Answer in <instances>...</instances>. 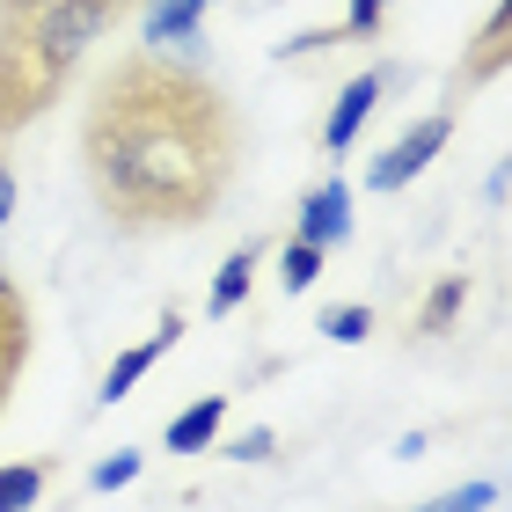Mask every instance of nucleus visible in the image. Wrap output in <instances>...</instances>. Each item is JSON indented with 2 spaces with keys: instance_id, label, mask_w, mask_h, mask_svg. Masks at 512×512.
<instances>
[{
  "instance_id": "nucleus-1",
  "label": "nucleus",
  "mask_w": 512,
  "mask_h": 512,
  "mask_svg": "<svg viewBox=\"0 0 512 512\" xmlns=\"http://www.w3.org/2000/svg\"><path fill=\"white\" fill-rule=\"evenodd\" d=\"M88 191L118 227H198L220 213L242 161V118L198 66L154 44L125 52L81 118Z\"/></svg>"
},
{
  "instance_id": "nucleus-2",
  "label": "nucleus",
  "mask_w": 512,
  "mask_h": 512,
  "mask_svg": "<svg viewBox=\"0 0 512 512\" xmlns=\"http://www.w3.org/2000/svg\"><path fill=\"white\" fill-rule=\"evenodd\" d=\"M59 88H66V74L44 66V52L22 37V22H0V139L37 125L59 103Z\"/></svg>"
},
{
  "instance_id": "nucleus-3",
  "label": "nucleus",
  "mask_w": 512,
  "mask_h": 512,
  "mask_svg": "<svg viewBox=\"0 0 512 512\" xmlns=\"http://www.w3.org/2000/svg\"><path fill=\"white\" fill-rule=\"evenodd\" d=\"M447 139H454V118H447V110L417 118V125H410V132H403V139H395V147L374 161V169H366V183H374V191H403L410 176H425V169H432V154L447 147Z\"/></svg>"
},
{
  "instance_id": "nucleus-4",
  "label": "nucleus",
  "mask_w": 512,
  "mask_h": 512,
  "mask_svg": "<svg viewBox=\"0 0 512 512\" xmlns=\"http://www.w3.org/2000/svg\"><path fill=\"white\" fill-rule=\"evenodd\" d=\"M395 81H403V66H374V74L344 81V88H337V103H330V118H322V147H330V154L352 147V139L366 132V118H374V103L388 96Z\"/></svg>"
},
{
  "instance_id": "nucleus-5",
  "label": "nucleus",
  "mask_w": 512,
  "mask_h": 512,
  "mask_svg": "<svg viewBox=\"0 0 512 512\" xmlns=\"http://www.w3.org/2000/svg\"><path fill=\"white\" fill-rule=\"evenodd\" d=\"M293 235L315 242V249H337L344 235H352V183H344V176L315 183L308 205H300V220H293Z\"/></svg>"
},
{
  "instance_id": "nucleus-6",
  "label": "nucleus",
  "mask_w": 512,
  "mask_h": 512,
  "mask_svg": "<svg viewBox=\"0 0 512 512\" xmlns=\"http://www.w3.org/2000/svg\"><path fill=\"white\" fill-rule=\"evenodd\" d=\"M176 337H183V315L169 308V322H161V330H154L147 344H132V352H118V359H110V374H103V388H96V403H125V395H132V381L147 374V366H154L161 352H176Z\"/></svg>"
},
{
  "instance_id": "nucleus-7",
  "label": "nucleus",
  "mask_w": 512,
  "mask_h": 512,
  "mask_svg": "<svg viewBox=\"0 0 512 512\" xmlns=\"http://www.w3.org/2000/svg\"><path fill=\"white\" fill-rule=\"evenodd\" d=\"M227 425V395H198L183 417H169V454H205Z\"/></svg>"
},
{
  "instance_id": "nucleus-8",
  "label": "nucleus",
  "mask_w": 512,
  "mask_h": 512,
  "mask_svg": "<svg viewBox=\"0 0 512 512\" xmlns=\"http://www.w3.org/2000/svg\"><path fill=\"white\" fill-rule=\"evenodd\" d=\"M22 352H30V315H22L15 286H0V410H8V388L22 374Z\"/></svg>"
},
{
  "instance_id": "nucleus-9",
  "label": "nucleus",
  "mask_w": 512,
  "mask_h": 512,
  "mask_svg": "<svg viewBox=\"0 0 512 512\" xmlns=\"http://www.w3.org/2000/svg\"><path fill=\"white\" fill-rule=\"evenodd\" d=\"M213 8V0H154V15H147V44L154 52H169V44L183 37H198V15Z\"/></svg>"
},
{
  "instance_id": "nucleus-10",
  "label": "nucleus",
  "mask_w": 512,
  "mask_h": 512,
  "mask_svg": "<svg viewBox=\"0 0 512 512\" xmlns=\"http://www.w3.org/2000/svg\"><path fill=\"white\" fill-rule=\"evenodd\" d=\"M505 22H512V8L498 0L491 22H483V37H476V59L461 66V88H476V81H498V74H505Z\"/></svg>"
},
{
  "instance_id": "nucleus-11",
  "label": "nucleus",
  "mask_w": 512,
  "mask_h": 512,
  "mask_svg": "<svg viewBox=\"0 0 512 512\" xmlns=\"http://www.w3.org/2000/svg\"><path fill=\"white\" fill-rule=\"evenodd\" d=\"M256 256H264V242H249V249H235V256L220 264L213 293H205V308H213V315H227V308H242V300H249V271H256Z\"/></svg>"
},
{
  "instance_id": "nucleus-12",
  "label": "nucleus",
  "mask_w": 512,
  "mask_h": 512,
  "mask_svg": "<svg viewBox=\"0 0 512 512\" xmlns=\"http://www.w3.org/2000/svg\"><path fill=\"white\" fill-rule=\"evenodd\" d=\"M461 300H469V278H439V286L425 293V308H417V337H447V322L461 315Z\"/></svg>"
},
{
  "instance_id": "nucleus-13",
  "label": "nucleus",
  "mask_w": 512,
  "mask_h": 512,
  "mask_svg": "<svg viewBox=\"0 0 512 512\" xmlns=\"http://www.w3.org/2000/svg\"><path fill=\"white\" fill-rule=\"evenodd\" d=\"M44 461H8V469H0V512H30L37 498H44Z\"/></svg>"
},
{
  "instance_id": "nucleus-14",
  "label": "nucleus",
  "mask_w": 512,
  "mask_h": 512,
  "mask_svg": "<svg viewBox=\"0 0 512 512\" xmlns=\"http://www.w3.org/2000/svg\"><path fill=\"white\" fill-rule=\"evenodd\" d=\"M315 278H322V249L293 235L286 249H278V286H286V293H308Z\"/></svg>"
},
{
  "instance_id": "nucleus-15",
  "label": "nucleus",
  "mask_w": 512,
  "mask_h": 512,
  "mask_svg": "<svg viewBox=\"0 0 512 512\" xmlns=\"http://www.w3.org/2000/svg\"><path fill=\"white\" fill-rule=\"evenodd\" d=\"M388 8H395V0H344V22H337L344 44H374L381 22H388Z\"/></svg>"
},
{
  "instance_id": "nucleus-16",
  "label": "nucleus",
  "mask_w": 512,
  "mask_h": 512,
  "mask_svg": "<svg viewBox=\"0 0 512 512\" xmlns=\"http://www.w3.org/2000/svg\"><path fill=\"white\" fill-rule=\"evenodd\" d=\"M322 337L366 344V337H374V308H366V300H352V308H322Z\"/></svg>"
},
{
  "instance_id": "nucleus-17",
  "label": "nucleus",
  "mask_w": 512,
  "mask_h": 512,
  "mask_svg": "<svg viewBox=\"0 0 512 512\" xmlns=\"http://www.w3.org/2000/svg\"><path fill=\"white\" fill-rule=\"evenodd\" d=\"M498 498V483L483 476V483H461V491H447V498H432V505H417V512H483Z\"/></svg>"
},
{
  "instance_id": "nucleus-18",
  "label": "nucleus",
  "mask_w": 512,
  "mask_h": 512,
  "mask_svg": "<svg viewBox=\"0 0 512 512\" xmlns=\"http://www.w3.org/2000/svg\"><path fill=\"white\" fill-rule=\"evenodd\" d=\"M132 476H139V454H110V461L88 469V491H118V483H132Z\"/></svg>"
},
{
  "instance_id": "nucleus-19",
  "label": "nucleus",
  "mask_w": 512,
  "mask_h": 512,
  "mask_svg": "<svg viewBox=\"0 0 512 512\" xmlns=\"http://www.w3.org/2000/svg\"><path fill=\"white\" fill-rule=\"evenodd\" d=\"M227 454H235V461H271V454H278V432H264V425H256V432H242Z\"/></svg>"
},
{
  "instance_id": "nucleus-20",
  "label": "nucleus",
  "mask_w": 512,
  "mask_h": 512,
  "mask_svg": "<svg viewBox=\"0 0 512 512\" xmlns=\"http://www.w3.org/2000/svg\"><path fill=\"white\" fill-rule=\"evenodd\" d=\"M15 198H22V183H15V161H8V154H0V220H8V213H15Z\"/></svg>"
},
{
  "instance_id": "nucleus-21",
  "label": "nucleus",
  "mask_w": 512,
  "mask_h": 512,
  "mask_svg": "<svg viewBox=\"0 0 512 512\" xmlns=\"http://www.w3.org/2000/svg\"><path fill=\"white\" fill-rule=\"evenodd\" d=\"M37 8H52V0H0V22H22V15H37Z\"/></svg>"
},
{
  "instance_id": "nucleus-22",
  "label": "nucleus",
  "mask_w": 512,
  "mask_h": 512,
  "mask_svg": "<svg viewBox=\"0 0 512 512\" xmlns=\"http://www.w3.org/2000/svg\"><path fill=\"white\" fill-rule=\"evenodd\" d=\"M0 286H8V271H0Z\"/></svg>"
}]
</instances>
